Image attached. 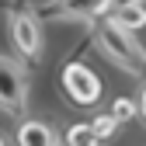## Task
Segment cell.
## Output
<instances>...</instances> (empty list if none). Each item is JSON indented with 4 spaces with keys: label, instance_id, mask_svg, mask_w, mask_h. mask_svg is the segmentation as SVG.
Returning <instances> with one entry per match:
<instances>
[{
    "label": "cell",
    "instance_id": "cell-1",
    "mask_svg": "<svg viewBox=\"0 0 146 146\" xmlns=\"http://www.w3.org/2000/svg\"><path fill=\"white\" fill-rule=\"evenodd\" d=\"M98 38V49L104 59H111L118 70H125L129 77H139V73L146 70V45L136 38V31H129L125 25H118L111 14L101 17V25L94 31Z\"/></svg>",
    "mask_w": 146,
    "mask_h": 146
},
{
    "label": "cell",
    "instance_id": "cell-2",
    "mask_svg": "<svg viewBox=\"0 0 146 146\" xmlns=\"http://www.w3.org/2000/svg\"><path fill=\"white\" fill-rule=\"evenodd\" d=\"M25 108H28V70L11 56H0V111L21 118Z\"/></svg>",
    "mask_w": 146,
    "mask_h": 146
},
{
    "label": "cell",
    "instance_id": "cell-3",
    "mask_svg": "<svg viewBox=\"0 0 146 146\" xmlns=\"http://www.w3.org/2000/svg\"><path fill=\"white\" fill-rule=\"evenodd\" d=\"M111 11V0H42L35 7V17L45 21H90Z\"/></svg>",
    "mask_w": 146,
    "mask_h": 146
},
{
    "label": "cell",
    "instance_id": "cell-4",
    "mask_svg": "<svg viewBox=\"0 0 146 146\" xmlns=\"http://www.w3.org/2000/svg\"><path fill=\"white\" fill-rule=\"evenodd\" d=\"M59 80H63V90H66V98L73 104H94L101 98V80H98V73L94 70H87L84 63H66L63 73H59Z\"/></svg>",
    "mask_w": 146,
    "mask_h": 146
},
{
    "label": "cell",
    "instance_id": "cell-5",
    "mask_svg": "<svg viewBox=\"0 0 146 146\" xmlns=\"http://www.w3.org/2000/svg\"><path fill=\"white\" fill-rule=\"evenodd\" d=\"M11 42L17 45V52L28 59L38 56L42 49V28H38V17H35V11H25V7H14L11 11Z\"/></svg>",
    "mask_w": 146,
    "mask_h": 146
},
{
    "label": "cell",
    "instance_id": "cell-6",
    "mask_svg": "<svg viewBox=\"0 0 146 146\" xmlns=\"http://www.w3.org/2000/svg\"><path fill=\"white\" fill-rule=\"evenodd\" d=\"M17 146H59V143H56V132H52L45 122L25 118L17 125Z\"/></svg>",
    "mask_w": 146,
    "mask_h": 146
},
{
    "label": "cell",
    "instance_id": "cell-7",
    "mask_svg": "<svg viewBox=\"0 0 146 146\" xmlns=\"http://www.w3.org/2000/svg\"><path fill=\"white\" fill-rule=\"evenodd\" d=\"M98 132L90 129V122H73L66 136H63V146H98Z\"/></svg>",
    "mask_w": 146,
    "mask_h": 146
},
{
    "label": "cell",
    "instance_id": "cell-8",
    "mask_svg": "<svg viewBox=\"0 0 146 146\" xmlns=\"http://www.w3.org/2000/svg\"><path fill=\"white\" fill-rule=\"evenodd\" d=\"M111 17H115L118 25H125L129 31H136V28H143V25H146V7H143V4H132V7H122V11H115Z\"/></svg>",
    "mask_w": 146,
    "mask_h": 146
},
{
    "label": "cell",
    "instance_id": "cell-9",
    "mask_svg": "<svg viewBox=\"0 0 146 146\" xmlns=\"http://www.w3.org/2000/svg\"><path fill=\"white\" fill-rule=\"evenodd\" d=\"M111 115H115V122H132V118L139 115V104H136L132 98H115Z\"/></svg>",
    "mask_w": 146,
    "mask_h": 146
},
{
    "label": "cell",
    "instance_id": "cell-10",
    "mask_svg": "<svg viewBox=\"0 0 146 146\" xmlns=\"http://www.w3.org/2000/svg\"><path fill=\"white\" fill-rule=\"evenodd\" d=\"M115 115H98L94 122H90V129L98 132V139H108V136H115Z\"/></svg>",
    "mask_w": 146,
    "mask_h": 146
},
{
    "label": "cell",
    "instance_id": "cell-11",
    "mask_svg": "<svg viewBox=\"0 0 146 146\" xmlns=\"http://www.w3.org/2000/svg\"><path fill=\"white\" fill-rule=\"evenodd\" d=\"M132 4H143V0H111V11H122V7H132Z\"/></svg>",
    "mask_w": 146,
    "mask_h": 146
},
{
    "label": "cell",
    "instance_id": "cell-12",
    "mask_svg": "<svg viewBox=\"0 0 146 146\" xmlns=\"http://www.w3.org/2000/svg\"><path fill=\"white\" fill-rule=\"evenodd\" d=\"M136 104H139V115H143V118H146V87H143V90H139V101H136Z\"/></svg>",
    "mask_w": 146,
    "mask_h": 146
},
{
    "label": "cell",
    "instance_id": "cell-13",
    "mask_svg": "<svg viewBox=\"0 0 146 146\" xmlns=\"http://www.w3.org/2000/svg\"><path fill=\"white\" fill-rule=\"evenodd\" d=\"M0 146H7V143H4V136H0Z\"/></svg>",
    "mask_w": 146,
    "mask_h": 146
}]
</instances>
